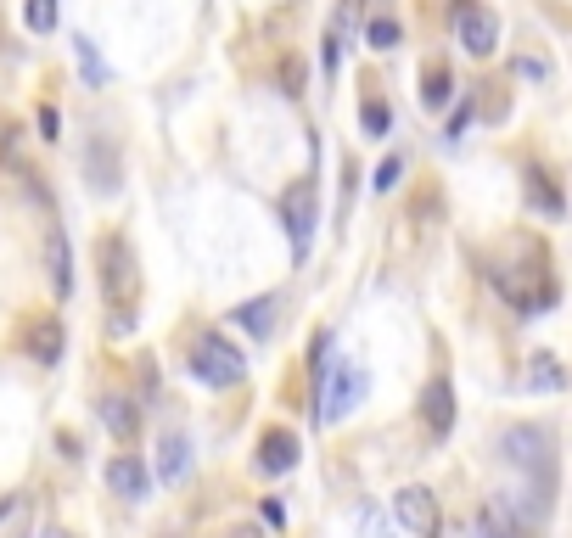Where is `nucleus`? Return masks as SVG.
I'll return each mask as SVG.
<instances>
[{
  "instance_id": "obj_1",
  "label": "nucleus",
  "mask_w": 572,
  "mask_h": 538,
  "mask_svg": "<svg viewBox=\"0 0 572 538\" xmlns=\"http://www.w3.org/2000/svg\"><path fill=\"white\" fill-rule=\"evenodd\" d=\"M191 376L208 387H236L247 376V359L236 342H225L219 331H208V337H197V348H191Z\"/></svg>"
},
{
  "instance_id": "obj_2",
  "label": "nucleus",
  "mask_w": 572,
  "mask_h": 538,
  "mask_svg": "<svg viewBox=\"0 0 572 538\" xmlns=\"http://www.w3.org/2000/svg\"><path fill=\"white\" fill-rule=\"evenodd\" d=\"M500 449H505V460L522 466L528 477L550 482V471H556V449H550V432H544V426H511L500 438Z\"/></svg>"
},
{
  "instance_id": "obj_3",
  "label": "nucleus",
  "mask_w": 572,
  "mask_h": 538,
  "mask_svg": "<svg viewBox=\"0 0 572 538\" xmlns=\"http://www.w3.org/2000/svg\"><path fill=\"white\" fill-rule=\"evenodd\" d=\"M96 264H101V298L113 303V309H124L129 286H135V253H129V241L124 236H101Z\"/></svg>"
},
{
  "instance_id": "obj_4",
  "label": "nucleus",
  "mask_w": 572,
  "mask_h": 538,
  "mask_svg": "<svg viewBox=\"0 0 572 538\" xmlns=\"http://www.w3.org/2000/svg\"><path fill=\"white\" fill-rule=\"evenodd\" d=\"M359 398H365V370L331 359V365L320 370V421H343Z\"/></svg>"
},
{
  "instance_id": "obj_5",
  "label": "nucleus",
  "mask_w": 572,
  "mask_h": 538,
  "mask_svg": "<svg viewBox=\"0 0 572 538\" xmlns=\"http://www.w3.org/2000/svg\"><path fill=\"white\" fill-rule=\"evenodd\" d=\"M315 180H292L281 191V219H286V236H292V258L309 253V241H315Z\"/></svg>"
},
{
  "instance_id": "obj_6",
  "label": "nucleus",
  "mask_w": 572,
  "mask_h": 538,
  "mask_svg": "<svg viewBox=\"0 0 572 538\" xmlns=\"http://www.w3.org/2000/svg\"><path fill=\"white\" fill-rule=\"evenodd\" d=\"M455 40L472 51V57H494V45H500V23L488 6H472V0H460L455 6Z\"/></svg>"
},
{
  "instance_id": "obj_7",
  "label": "nucleus",
  "mask_w": 572,
  "mask_h": 538,
  "mask_svg": "<svg viewBox=\"0 0 572 538\" xmlns=\"http://www.w3.org/2000/svg\"><path fill=\"white\" fill-rule=\"evenodd\" d=\"M393 516H399V527L415 538L438 533V499H432V488H399V494H393Z\"/></svg>"
},
{
  "instance_id": "obj_8",
  "label": "nucleus",
  "mask_w": 572,
  "mask_h": 538,
  "mask_svg": "<svg viewBox=\"0 0 572 538\" xmlns=\"http://www.w3.org/2000/svg\"><path fill=\"white\" fill-rule=\"evenodd\" d=\"M85 180L96 197H113L118 180H124V169H118V141L113 135H96V141L85 146Z\"/></svg>"
},
{
  "instance_id": "obj_9",
  "label": "nucleus",
  "mask_w": 572,
  "mask_h": 538,
  "mask_svg": "<svg viewBox=\"0 0 572 538\" xmlns=\"http://www.w3.org/2000/svg\"><path fill=\"white\" fill-rule=\"evenodd\" d=\"M421 421H427V438L444 443L449 426H455V387H449V376H432L427 393H421Z\"/></svg>"
},
{
  "instance_id": "obj_10",
  "label": "nucleus",
  "mask_w": 572,
  "mask_h": 538,
  "mask_svg": "<svg viewBox=\"0 0 572 538\" xmlns=\"http://www.w3.org/2000/svg\"><path fill=\"white\" fill-rule=\"evenodd\" d=\"M40 241H45V281H51V292H57V298H68V292H73V253H68V236H62L57 219L45 225Z\"/></svg>"
},
{
  "instance_id": "obj_11",
  "label": "nucleus",
  "mask_w": 572,
  "mask_h": 538,
  "mask_svg": "<svg viewBox=\"0 0 572 538\" xmlns=\"http://www.w3.org/2000/svg\"><path fill=\"white\" fill-rule=\"evenodd\" d=\"M298 466V438L286 432V426H270L264 438H258V471L264 477H281V471Z\"/></svg>"
},
{
  "instance_id": "obj_12",
  "label": "nucleus",
  "mask_w": 572,
  "mask_h": 538,
  "mask_svg": "<svg viewBox=\"0 0 572 538\" xmlns=\"http://www.w3.org/2000/svg\"><path fill=\"white\" fill-rule=\"evenodd\" d=\"M146 466L135 460V454H118L113 466H107V488H113L118 499H146Z\"/></svg>"
},
{
  "instance_id": "obj_13",
  "label": "nucleus",
  "mask_w": 572,
  "mask_h": 538,
  "mask_svg": "<svg viewBox=\"0 0 572 538\" xmlns=\"http://www.w3.org/2000/svg\"><path fill=\"white\" fill-rule=\"evenodd\" d=\"M449 96H455V73H449V62H427L421 68V107H449Z\"/></svg>"
},
{
  "instance_id": "obj_14",
  "label": "nucleus",
  "mask_w": 572,
  "mask_h": 538,
  "mask_svg": "<svg viewBox=\"0 0 572 538\" xmlns=\"http://www.w3.org/2000/svg\"><path fill=\"white\" fill-rule=\"evenodd\" d=\"M101 421H107V432H113V438H135V426H141V410H135L129 398L107 393V398H101Z\"/></svg>"
},
{
  "instance_id": "obj_15",
  "label": "nucleus",
  "mask_w": 572,
  "mask_h": 538,
  "mask_svg": "<svg viewBox=\"0 0 572 538\" xmlns=\"http://www.w3.org/2000/svg\"><path fill=\"white\" fill-rule=\"evenodd\" d=\"M230 320H236L242 331H253V337H270L275 331V298H247Z\"/></svg>"
},
{
  "instance_id": "obj_16",
  "label": "nucleus",
  "mask_w": 572,
  "mask_h": 538,
  "mask_svg": "<svg viewBox=\"0 0 572 538\" xmlns=\"http://www.w3.org/2000/svg\"><path fill=\"white\" fill-rule=\"evenodd\" d=\"M191 471V443L186 438H163L158 443V477L163 482H180Z\"/></svg>"
},
{
  "instance_id": "obj_17",
  "label": "nucleus",
  "mask_w": 572,
  "mask_h": 538,
  "mask_svg": "<svg viewBox=\"0 0 572 538\" xmlns=\"http://www.w3.org/2000/svg\"><path fill=\"white\" fill-rule=\"evenodd\" d=\"M528 382L539 387V393H561V387H567V365H561L556 354H533V365H528Z\"/></svg>"
},
{
  "instance_id": "obj_18",
  "label": "nucleus",
  "mask_w": 572,
  "mask_h": 538,
  "mask_svg": "<svg viewBox=\"0 0 572 538\" xmlns=\"http://www.w3.org/2000/svg\"><path fill=\"white\" fill-rule=\"evenodd\" d=\"M29 348H34V359H40V365H57V359H62V326L51 320V314L34 326V342H29Z\"/></svg>"
},
{
  "instance_id": "obj_19",
  "label": "nucleus",
  "mask_w": 572,
  "mask_h": 538,
  "mask_svg": "<svg viewBox=\"0 0 572 538\" xmlns=\"http://www.w3.org/2000/svg\"><path fill=\"white\" fill-rule=\"evenodd\" d=\"M365 40H371V51H393V45L404 40L399 17H371V23H365Z\"/></svg>"
},
{
  "instance_id": "obj_20",
  "label": "nucleus",
  "mask_w": 572,
  "mask_h": 538,
  "mask_svg": "<svg viewBox=\"0 0 572 538\" xmlns=\"http://www.w3.org/2000/svg\"><path fill=\"white\" fill-rule=\"evenodd\" d=\"M23 23L34 34H51L57 29V0H23Z\"/></svg>"
},
{
  "instance_id": "obj_21",
  "label": "nucleus",
  "mask_w": 572,
  "mask_h": 538,
  "mask_svg": "<svg viewBox=\"0 0 572 538\" xmlns=\"http://www.w3.org/2000/svg\"><path fill=\"white\" fill-rule=\"evenodd\" d=\"M528 197H533V202H539V208H544V213H561V208H567V202H561V191H556V185H550V180H544V174H539V169H533V174H528Z\"/></svg>"
},
{
  "instance_id": "obj_22",
  "label": "nucleus",
  "mask_w": 572,
  "mask_h": 538,
  "mask_svg": "<svg viewBox=\"0 0 572 538\" xmlns=\"http://www.w3.org/2000/svg\"><path fill=\"white\" fill-rule=\"evenodd\" d=\"M79 73H85L90 85H107V62H101V51L90 40H79Z\"/></svg>"
},
{
  "instance_id": "obj_23",
  "label": "nucleus",
  "mask_w": 572,
  "mask_h": 538,
  "mask_svg": "<svg viewBox=\"0 0 572 538\" xmlns=\"http://www.w3.org/2000/svg\"><path fill=\"white\" fill-rule=\"evenodd\" d=\"M359 124H365V135H387V107L382 101H365V107H359Z\"/></svg>"
},
{
  "instance_id": "obj_24",
  "label": "nucleus",
  "mask_w": 572,
  "mask_h": 538,
  "mask_svg": "<svg viewBox=\"0 0 572 538\" xmlns=\"http://www.w3.org/2000/svg\"><path fill=\"white\" fill-rule=\"evenodd\" d=\"M281 85H286V96H303V62L298 57L281 62Z\"/></svg>"
},
{
  "instance_id": "obj_25",
  "label": "nucleus",
  "mask_w": 572,
  "mask_h": 538,
  "mask_svg": "<svg viewBox=\"0 0 572 538\" xmlns=\"http://www.w3.org/2000/svg\"><path fill=\"white\" fill-rule=\"evenodd\" d=\"M399 174H404V157H387L382 169H376V191H393V185H399Z\"/></svg>"
},
{
  "instance_id": "obj_26",
  "label": "nucleus",
  "mask_w": 572,
  "mask_h": 538,
  "mask_svg": "<svg viewBox=\"0 0 572 538\" xmlns=\"http://www.w3.org/2000/svg\"><path fill=\"white\" fill-rule=\"evenodd\" d=\"M57 107H40V141H57Z\"/></svg>"
},
{
  "instance_id": "obj_27",
  "label": "nucleus",
  "mask_w": 572,
  "mask_h": 538,
  "mask_svg": "<svg viewBox=\"0 0 572 538\" xmlns=\"http://www.w3.org/2000/svg\"><path fill=\"white\" fill-rule=\"evenodd\" d=\"M477 538H511V533L500 527V516H477Z\"/></svg>"
},
{
  "instance_id": "obj_28",
  "label": "nucleus",
  "mask_w": 572,
  "mask_h": 538,
  "mask_svg": "<svg viewBox=\"0 0 572 538\" xmlns=\"http://www.w3.org/2000/svg\"><path fill=\"white\" fill-rule=\"evenodd\" d=\"M466 124H472V107H460V113L449 118V135H455V141H460V135H466Z\"/></svg>"
},
{
  "instance_id": "obj_29",
  "label": "nucleus",
  "mask_w": 572,
  "mask_h": 538,
  "mask_svg": "<svg viewBox=\"0 0 572 538\" xmlns=\"http://www.w3.org/2000/svg\"><path fill=\"white\" fill-rule=\"evenodd\" d=\"M225 538H264V527H230Z\"/></svg>"
},
{
  "instance_id": "obj_30",
  "label": "nucleus",
  "mask_w": 572,
  "mask_h": 538,
  "mask_svg": "<svg viewBox=\"0 0 572 538\" xmlns=\"http://www.w3.org/2000/svg\"><path fill=\"white\" fill-rule=\"evenodd\" d=\"M40 538H68V533H57V527H51V533H40Z\"/></svg>"
},
{
  "instance_id": "obj_31",
  "label": "nucleus",
  "mask_w": 572,
  "mask_h": 538,
  "mask_svg": "<svg viewBox=\"0 0 572 538\" xmlns=\"http://www.w3.org/2000/svg\"><path fill=\"white\" fill-rule=\"evenodd\" d=\"M511 538H533V533H511Z\"/></svg>"
}]
</instances>
